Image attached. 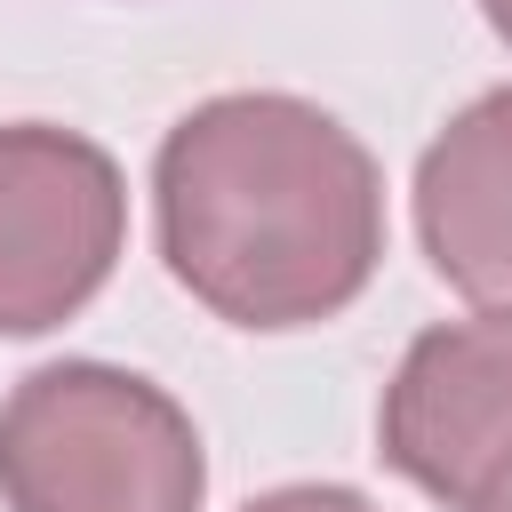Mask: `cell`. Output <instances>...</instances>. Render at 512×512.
<instances>
[{"instance_id": "6da1fadb", "label": "cell", "mask_w": 512, "mask_h": 512, "mask_svg": "<svg viewBox=\"0 0 512 512\" xmlns=\"http://www.w3.org/2000/svg\"><path fill=\"white\" fill-rule=\"evenodd\" d=\"M168 280L248 336L320 328L384 264V176L368 144L288 88L192 104L152 152Z\"/></svg>"}, {"instance_id": "7a4b0ae2", "label": "cell", "mask_w": 512, "mask_h": 512, "mask_svg": "<svg viewBox=\"0 0 512 512\" xmlns=\"http://www.w3.org/2000/svg\"><path fill=\"white\" fill-rule=\"evenodd\" d=\"M208 456L176 392L112 360H48L0 400L8 512H200Z\"/></svg>"}, {"instance_id": "3957f363", "label": "cell", "mask_w": 512, "mask_h": 512, "mask_svg": "<svg viewBox=\"0 0 512 512\" xmlns=\"http://www.w3.org/2000/svg\"><path fill=\"white\" fill-rule=\"evenodd\" d=\"M128 248L120 160L56 120L0 128V336H48L96 304Z\"/></svg>"}, {"instance_id": "277c9868", "label": "cell", "mask_w": 512, "mask_h": 512, "mask_svg": "<svg viewBox=\"0 0 512 512\" xmlns=\"http://www.w3.org/2000/svg\"><path fill=\"white\" fill-rule=\"evenodd\" d=\"M376 456L448 512L512 464V304L440 320L400 352L376 408Z\"/></svg>"}, {"instance_id": "5b68a950", "label": "cell", "mask_w": 512, "mask_h": 512, "mask_svg": "<svg viewBox=\"0 0 512 512\" xmlns=\"http://www.w3.org/2000/svg\"><path fill=\"white\" fill-rule=\"evenodd\" d=\"M416 240H424V264L456 296L512 304V88L472 96L424 144Z\"/></svg>"}, {"instance_id": "8992f818", "label": "cell", "mask_w": 512, "mask_h": 512, "mask_svg": "<svg viewBox=\"0 0 512 512\" xmlns=\"http://www.w3.org/2000/svg\"><path fill=\"white\" fill-rule=\"evenodd\" d=\"M248 512H384V504L360 496V488H344V480H288V488L256 496Z\"/></svg>"}, {"instance_id": "52a82bcc", "label": "cell", "mask_w": 512, "mask_h": 512, "mask_svg": "<svg viewBox=\"0 0 512 512\" xmlns=\"http://www.w3.org/2000/svg\"><path fill=\"white\" fill-rule=\"evenodd\" d=\"M464 512H512V464H504V472H496V480H488V488H480Z\"/></svg>"}, {"instance_id": "ba28073f", "label": "cell", "mask_w": 512, "mask_h": 512, "mask_svg": "<svg viewBox=\"0 0 512 512\" xmlns=\"http://www.w3.org/2000/svg\"><path fill=\"white\" fill-rule=\"evenodd\" d=\"M480 16H488V32L512 48V0H480Z\"/></svg>"}]
</instances>
